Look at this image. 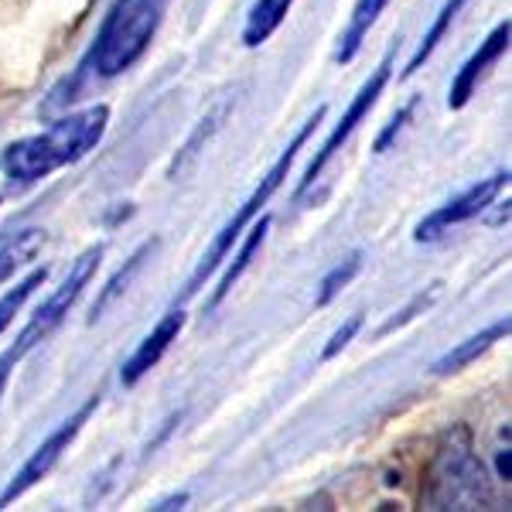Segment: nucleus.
I'll use <instances>...</instances> for the list:
<instances>
[{
	"label": "nucleus",
	"mask_w": 512,
	"mask_h": 512,
	"mask_svg": "<svg viewBox=\"0 0 512 512\" xmlns=\"http://www.w3.org/2000/svg\"><path fill=\"white\" fill-rule=\"evenodd\" d=\"M386 4H390V0H355L349 24H345V31L338 35V48H335L338 65H349L355 55H359L362 41L369 38V31H373V24L379 21V14L386 11Z\"/></svg>",
	"instance_id": "nucleus-12"
},
{
	"label": "nucleus",
	"mask_w": 512,
	"mask_h": 512,
	"mask_svg": "<svg viewBox=\"0 0 512 512\" xmlns=\"http://www.w3.org/2000/svg\"><path fill=\"white\" fill-rule=\"evenodd\" d=\"M294 0H253L250 14L243 24V45L246 48H260L280 31V24L287 21Z\"/></svg>",
	"instance_id": "nucleus-15"
},
{
	"label": "nucleus",
	"mask_w": 512,
	"mask_h": 512,
	"mask_svg": "<svg viewBox=\"0 0 512 512\" xmlns=\"http://www.w3.org/2000/svg\"><path fill=\"white\" fill-rule=\"evenodd\" d=\"M185 502H188V492H178V495H171V499H161V502H154V512H164V509H185Z\"/></svg>",
	"instance_id": "nucleus-24"
},
{
	"label": "nucleus",
	"mask_w": 512,
	"mask_h": 512,
	"mask_svg": "<svg viewBox=\"0 0 512 512\" xmlns=\"http://www.w3.org/2000/svg\"><path fill=\"white\" fill-rule=\"evenodd\" d=\"M99 260H103V246H89V250H82L76 260H72V267H69V274H65L62 284L38 304L35 315L28 318V325H24L18 332V338L11 342V349L0 355V369H4V373H14V366H18L24 355H28L31 349H38L45 338H52V332L62 325L65 315L76 308L82 291L93 284Z\"/></svg>",
	"instance_id": "nucleus-5"
},
{
	"label": "nucleus",
	"mask_w": 512,
	"mask_h": 512,
	"mask_svg": "<svg viewBox=\"0 0 512 512\" xmlns=\"http://www.w3.org/2000/svg\"><path fill=\"white\" fill-rule=\"evenodd\" d=\"M106 127H110V106L96 103L79 113L55 120L48 130L31 137H18L0 151V171L7 175L11 185H38L55 171L69 168L96 151L103 140Z\"/></svg>",
	"instance_id": "nucleus-1"
},
{
	"label": "nucleus",
	"mask_w": 512,
	"mask_h": 512,
	"mask_svg": "<svg viewBox=\"0 0 512 512\" xmlns=\"http://www.w3.org/2000/svg\"><path fill=\"white\" fill-rule=\"evenodd\" d=\"M45 280H48V267H35L28 277H21L18 284L11 287V291L0 297V335H4L7 328L14 325V318L21 315V308L28 304V297L35 294L38 287L45 284Z\"/></svg>",
	"instance_id": "nucleus-18"
},
{
	"label": "nucleus",
	"mask_w": 512,
	"mask_h": 512,
	"mask_svg": "<svg viewBox=\"0 0 512 512\" xmlns=\"http://www.w3.org/2000/svg\"><path fill=\"white\" fill-rule=\"evenodd\" d=\"M441 294H444V284H441V280H434L431 287H424V291H420V294L410 297V301L403 304V308L396 311L393 318H386V321H383V328H379V332H376V338H386V335L400 332V328H407L410 321H417L420 315H424V311H431L434 304L441 301Z\"/></svg>",
	"instance_id": "nucleus-19"
},
{
	"label": "nucleus",
	"mask_w": 512,
	"mask_h": 512,
	"mask_svg": "<svg viewBox=\"0 0 512 512\" xmlns=\"http://www.w3.org/2000/svg\"><path fill=\"white\" fill-rule=\"evenodd\" d=\"M99 396H103V393H89V396H86V403H82V407L76 410V414L65 417L62 424L55 427V431L48 434L35 451H31V458L24 461V465L18 468V472H14L11 482L4 485V492H0V509H7L14 499H21L24 492H31V489H35V485L41 482V478H45L48 472H52L55 465H59L62 454L69 451V444L76 441L79 431H82V427H86V420L96 414Z\"/></svg>",
	"instance_id": "nucleus-7"
},
{
	"label": "nucleus",
	"mask_w": 512,
	"mask_h": 512,
	"mask_svg": "<svg viewBox=\"0 0 512 512\" xmlns=\"http://www.w3.org/2000/svg\"><path fill=\"white\" fill-rule=\"evenodd\" d=\"M414 106H417V103H407V106H403V110L396 113V117H393L390 123H386V130L376 137V154H386V151H390V144H393L396 137H400V130L407 127V120L414 117Z\"/></svg>",
	"instance_id": "nucleus-22"
},
{
	"label": "nucleus",
	"mask_w": 512,
	"mask_h": 512,
	"mask_svg": "<svg viewBox=\"0 0 512 512\" xmlns=\"http://www.w3.org/2000/svg\"><path fill=\"white\" fill-rule=\"evenodd\" d=\"M509 38H512V24L502 21V24H495L489 35H485V41H478V48L468 55L465 65L454 72L451 89H448V110H465L468 99L475 96L478 82L485 79V72H489L492 65L509 52Z\"/></svg>",
	"instance_id": "nucleus-9"
},
{
	"label": "nucleus",
	"mask_w": 512,
	"mask_h": 512,
	"mask_svg": "<svg viewBox=\"0 0 512 512\" xmlns=\"http://www.w3.org/2000/svg\"><path fill=\"white\" fill-rule=\"evenodd\" d=\"M359 332H362V315H352L349 321H342V325H338L335 332H332V338H328V345L321 349V359L328 362V359H335L338 352H345V349H349V342Z\"/></svg>",
	"instance_id": "nucleus-21"
},
{
	"label": "nucleus",
	"mask_w": 512,
	"mask_h": 512,
	"mask_svg": "<svg viewBox=\"0 0 512 512\" xmlns=\"http://www.w3.org/2000/svg\"><path fill=\"white\" fill-rule=\"evenodd\" d=\"M181 328H185V311H181V308H171L168 315H161L158 325H154L151 332L140 338V345L134 349V355H130V359L120 366L123 386H137L140 379L151 373V369L164 359V352L171 349V342H178Z\"/></svg>",
	"instance_id": "nucleus-10"
},
{
	"label": "nucleus",
	"mask_w": 512,
	"mask_h": 512,
	"mask_svg": "<svg viewBox=\"0 0 512 512\" xmlns=\"http://www.w3.org/2000/svg\"><path fill=\"white\" fill-rule=\"evenodd\" d=\"M512 332V321L509 318H499V321H492L489 328H482L478 335H468L465 342H458L454 349H448L441 355V359H434V366H431V373L434 376H451V373H461L465 366H472V362L478 359V355H485L492 349L495 342H502Z\"/></svg>",
	"instance_id": "nucleus-11"
},
{
	"label": "nucleus",
	"mask_w": 512,
	"mask_h": 512,
	"mask_svg": "<svg viewBox=\"0 0 512 512\" xmlns=\"http://www.w3.org/2000/svg\"><path fill=\"white\" fill-rule=\"evenodd\" d=\"M465 4H468V0H444L441 11L434 14L431 28L424 31V38H420V45L414 48V55H410L407 69L400 72V79H410V76H417V72L424 69V62L431 59L434 48L444 41V35H448V31H451V24L458 21V14H461V11H465Z\"/></svg>",
	"instance_id": "nucleus-16"
},
{
	"label": "nucleus",
	"mask_w": 512,
	"mask_h": 512,
	"mask_svg": "<svg viewBox=\"0 0 512 512\" xmlns=\"http://www.w3.org/2000/svg\"><path fill=\"white\" fill-rule=\"evenodd\" d=\"M325 120V106H318L315 110V117H308L304 120V127L297 130V134L291 137V144L284 147V154L270 164V171L260 178V185L253 188L250 195H246V202L239 205V209L233 212V219L226 222V226L219 229L216 239H212V246L202 253V260L195 263V270H192V277H188V284H185V297H195L198 291L205 287V280H209L212 274L219 270V263L226 260L229 253H233V246L239 243V236H243V229H250V222L260 216L263 212V205L270 202L277 192H280V185H284V178L291 175V164L297 158V151H301L304 144H308V137L315 134V127Z\"/></svg>",
	"instance_id": "nucleus-4"
},
{
	"label": "nucleus",
	"mask_w": 512,
	"mask_h": 512,
	"mask_svg": "<svg viewBox=\"0 0 512 512\" xmlns=\"http://www.w3.org/2000/svg\"><path fill=\"white\" fill-rule=\"evenodd\" d=\"M495 472H499L502 482H509V478H512V451H509V444H506V448H499V454H495Z\"/></svg>",
	"instance_id": "nucleus-23"
},
{
	"label": "nucleus",
	"mask_w": 512,
	"mask_h": 512,
	"mask_svg": "<svg viewBox=\"0 0 512 512\" xmlns=\"http://www.w3.org/2000/svg\"><path fill=\"white\" fill-rule=\"evenodd\" d=\"M506 185H509V171H495V175L482 178L478 185L465 188V192L448 198L444 205H437L431 216H427V219L417 226L414 239H417V243H434V239H441L444 233H451V229H454V226H461V222L482 216V212L489 209L495 198H499V192H502Z\"/></svg>",
	"instance_id": "nucleus-8"
},
{
	"label": "nucleus",
	"mask_w": 512,
	"mask_h": 512,
	"mask_svg": "<svg viewBox=\"0 0 512 512\" xmlns=\"http://www.w3.org/2000/svg\"><path fill=\"white\" fill-rule=\"evenodd\" d=\"M267 233H270V216H263L260 222H256V219L250 222V236H246V243L239 246V253L233 256V263L226 267V274L219 277L216 291H212V297H209V308H219V304L229 297V291L236 287V280L253 267L256 253H260V246L267 243Z\"/></svg>",
	"instance_id": "nucleus-14"
},
{
	"label": "nucleus",
	"mask_w": 512,
	"mask_h": 512,
	"mask_svg": "<svg viewBox=\"0 0 512 512\" xmlns=\"http://www.w3.org/2000/svg\"><path fill=\"white\" fill-rule=\"evenodd\" d=\"M154 250H158V239H147V243H140L137 250L130 253L127 260H123V267H117V274H113L103 287H99V294H96V301H93V315H89V321L103 318L106 308H113V304H117V297L127 294V287L134 284V277L140 274V270H144L147 256H154Z\"/></svg>",
	"instance_id": "nucleus-13"
},
{
	"label": "nucleus",
	"mask_w": 512,
	"mask_h": 512,
	"mask_svg": "<svg viewBox=\"0 0 512 512\" xmlns=\"http://www.w3.org/2000/svg\"><path fill=\"white\" fill-rule=\"evenodd\" d=\"M359 270H362V253H359V250L349 253V256H342V260H338L335 267L328 270L325 277H321V284H318V297H315L318 308H328V304H332L335 297L342 294L355 277H359Z\"/></svg>",
	"instance_id": "nucleus-20"
},
{
	"label": "nucleus",
	"mask_w": 512,
	"mask_h": 512,
	"mask_svg": "<svg viewBox=\"0 0 512 512\" xmlns=\"http://www.w3.org/2000/svg\"><path fill=\"white\" fill-rule=\"evenodd\" d=\"M158 24H161V0H113L110 11L99 21V31L93 45H89L86 59L79 62L72 79L62 82V89H55L52 99H59L62 93L76 99L82 82L113 79L123 76L127 69H134L140 55L151 48V38L158 35Z\"/></svg>",
	"instance_id": "nucleus-2"
},
{
	"label": "nucleus",
	"mask_w": 512,
	"mask_h": 512,
	"mask_svg": "<svg viewBox=\"0 0 512 512\" xmlns=\"http://www.w3.org/2000/svg\"><path fill=\"white\" fill-rule=\"evenodd\" d=\"M7 379H11V373H4V369H0V396H4V390H7Z\"/></svg>",
	"instance_id": "nucleus-25"
},
{
	"label": "nucleus",
	"mask_w": 512,
	"mask_h": 512,
	"mask_svg": "<svg viewBox=\"0 0 512 512\" xmlns=\"http://www.w3.org/2000/svg\"><path fill=\"white\" fill-rule=\"evenodd\" d=\"M41 243H45L41 229H21V233L0 236V284L11 280L21 267H28L41 250Z\"/></svg>",
	"instance_id": "nucleus-17"
},
{
	"label": "nucleus",
	"mask_w": 512,
	"mask_h": 512,
	"mask_svg": "<svg viewBox=\"0 0 512 512\" xmlns=\"http://www.w3.org/2000/svg\"><path fill=\"white\" fill-rule=\"evenodd\" d=\"M390 76H393V52H386L383 62H379L376 69H373V76L362 82L359 93L352 96V103L345 106L342 120H338L335 127H332V134L321 140V147L315 151V161L308 164V171H304L301 185H297V198H301L321 175H325V168L335 161V154L342 151L345 144H349V137L355 134V130H359V123L369 117V110L376 106V99L383 96V89H386V82H390Z\"/></svg>",
	"instance_id": "nucleus-6"
},
{
	"label": "nucleus",
	"mask_w": 512,
	"mask_h": 512,
	"mask_svg": "<svg viewBox=\"0 0 512 512\" xmlns=\"http://www.w3.org/2000/svg\"><path fill=\"white\" fill-rule=\"evenodd\" d=\"M424 509H489L492 506V482L485 465L472 451L465 427H454L437 444L431 465L420 485Z\"/></svg>",
	"instance_id": "nucleus-3"
}]
</instances>
